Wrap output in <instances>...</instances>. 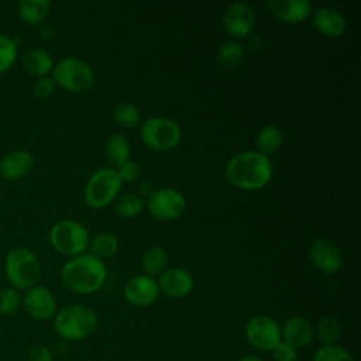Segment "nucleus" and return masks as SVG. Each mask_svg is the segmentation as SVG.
Returning <instances> with one entry per match:
<instances>
[{"mask_svg":"<svg viewBox=\"0 0 361 361\" xmlns=\"http://www.w3.org/2000/svg\"><path fill=\"white\" fill-rule=\"evenodd\" d=\"M4 272L11 288L28 290L37 285L41 276V264L32 251L18 247L7 252L4 258Z\"/></svg>","mask_w":361,"mask_h":361,"instance_id":"obj_3","label":"nucleus"},{"mask_svg":"<svg viewBox=\"0 0 361 361\" xmlns=\"http://www.w3.org/2000/svg\"><path fill=\"white\" fill-rule=\"evenodd\" d=\"M34 166V158L28 151L17 149L0 159V176L6 180H18L27 176Z\"/></svg>","mask_w":361,"mask_h":361,"instance_id":"obj_16","label":"nucleus"},{"mask_svg":"<svg viewBox=\"0 0 361 361\" xmlns=\"http://www.w3.org/2000/svg\"><path fill=\"white\" fill-rule=\"evenodd\" d=\"M281 327L268 316H254L245 326V338L261 351H271L281 341Z\"/></svg>","mask_w":361,"mask_h":361,"instance_id":"obj_10","label":"nucleus"},{"mask_svg":"<svg viewBox=\"0 0 361 361\" xmlns=\"http://www.w3.org/2000/svg\"><path fill=\"white\" fill-rule=\"evenodd\" d=\"M223 24L231 37L244 38L250 35L255 27V11L245 1L231 3L224 11Z\"/></svg>","mask_w":361,"mask_h":361,"instance_id":"obj_11","label":"nucleus"},{"mask_svg":"<svg viewBox=\"0 0 361 361\" xmlns=\"http://www.w3.org/2000/svg\"><path fill=\"white\" fill-rule=\"evenodd\" d=\"M113 118L118 126L124 128H133L140 124V110L130 102H121L114 106Z\"/></svg>","mask_w":361,"mask_h":361,"instance_id":"obj_28","label":"nucleus"},{"mask_svg":"<svg viewBox=\"0 0 361 361\" xmlns=\"http://www.w3.org/2000/svg\"><path fill=\"white\" fill-rule=\"evenodd\" d=\"M224 173L233 186L243 190H257L271 180L272 165L268 157L257 151H243L230 158Z\"/></svg>","mask_w":361,"mask_h":361,"instance_id":"obj_1","label":"nucleus"},{"mask_svg":"<svg viewBox=\"0 0 361 361\" xmlns=\"http://www.w3.org/2000/svg\"><path fill=\"white\" fill-rule=\"evenodd\" d=\"M121 180L111 168H102L97 169L90 175L85 186V202L87 206L93 209H102L118 196L121 189Z\"/></svg>","mask_w":361,"mask_h":361,"instance_id":"obj_7","label":"nucleus"},{"mask_svg":"<svg viewBox=\"0 0 361 361\" xmlns=\"http://www.w3.org/2000/svg\"><path fill=\"white\" fill-rule=\"evenodd\" d=\"M313 361H354V358L344 348H341L336 344H331V345L320 347L316 351Z\"/></svg>","mask_w":361,"mask_h":361,"instance_id":"obj_32","label":"nucleus"},{"mask_svg":"<svg viewBox=\"0 0 361 361\" xmlns=\"http://www.w3.org/2000/svg\"><path fill=\"white\" fill-rule=\"evenodd\" d=\"M140 135L148 148L162 152L173 149L179 144L182 131L171 118L149 117L141 124Z\"/></svg>","mask_w":361,"mask_h":361,"instance_id":"obj_8","label":"nucleus"},{"mask_svg":"<svg viewBox=\"0 0 361 361\" xmlns=\"http://www.w3.org/2000/svg\"><path fill=\"white\" fill-rule=\"evenodd\" d=\"M55 89H56V85L54 82L52 78L49 76H44V78H39L35 80L34 83V94L39 99H48L51 97L54 93H55Z\"/></svg>","mask_w":361,"mask_h":361,"instance_id":"obj_34","label":"nucleus"},{"mask_svg":"<svg viewBox=\"0 0 361 361\" xmlns=\"http://www.w3.org/2000/svg\"><path fill=\"white\" fill-rule=\"evenodd\" d=\"M90 254L99 259L111 258L118 250L117 238L110 233H99L89 240Z\"/></svg>","mask_w":361,"mask_h":361,"instance_id":"obj_26","label":"nucleus"},{"mask_svg":"<svg viewBox=\"0 0 361 361\" xmlns=\"http://www.w3.org/2000/svg\"><path fill=\"white\" fill-rule=\"evenodd\" d=\"M158 283L154 278L147 275H135L127 281L124 286V298L128 303L144 307L154 303L158 298Z\"/></svg>","mask_w":361,"mask_h":361,"instance_id":"obj_14","label":"nucleus"},{"mask_svg":"<svg viewBox=\"0 0 361 361\" xmlns=\"http://www.w3.org/2000/svg\"><path fill=\"white\" fill-rule=\"evenodd\" d=\"M244 58V48L237 41L223 42L217 51V62L224 69H233L241 63Z\"/></svg>","mask_w":361,"mask_h":361,"instance_id":"obj_27","label":"nucleus"},{"mask_svg":"<svg viewBox=\"0 0 361 361\" xmlns=\"http://www.w3.org/2000/svg\"><path fill=\"white\" fill-rule=\"evenodd\" d=\"M107 276L106 265L92 254H82L66 261L61 269L62 283L72 292L89 295L99 290Z\"/></svg>","mask_w":361,"mask_h":361,"instance_id":"obj_2","label":"nucleus"},{"mask_svg":"<svg viewBox=\"0 0 361 361\" xmlns=\"http://www.w3.org/2000/svg\"><path fill=\"white\" fill-rule=\"evenodd\" d=\"M317 336L320 338V341L324 344V345H331L334 344L338 337H340V324H338V320L333 316H324L319 320L317 323Z\"/></svg>","mask_w":361,"mask_h":361,"instance_id":"obj_29","label":"nucleus"},{"mask_svg":"<svg viewBox=\"0 0 361 361\" xmlns=\"http://www.w3.org/2000/svg\"><path fill=\"white\" fill-rule=\"evenodd\" d=\"M96 327V313L80 305H71L61 309L54 319L55 331L66 340H83L93 334Z\"/></svg>","mask_w":361,"mask_h":361,"instance_id":"obj_4","label":"nucleus"},{"mask_svg":"<svg viewBox=\"0 0 361 361\" xmlns=\"http://www.w3.org/2000/svg\"><path fill=\"white\" fill-rule=\"evenodd\" d=\"M106 158L114 168H120L123 164L130 161L131 148L127 137L121 133L111 134L104 145Z\"/></svg>","mask_w":361,"mask_h":361,"instance_id":"obj_21","label":"nucleus"},{"mask_svg":"<svg viewBox=\"0 0 361 361\" xmlns=\"http://www.w3.org/2000/svg\"><path fill=\"white\" fill-rule=\"evenodd\" d=\"M21 63L27 73L38 79L48 76V73L52 72L54 68V61L51 55L41 48H31L25 51L21 58Z\"/></svg>","mask_w":361,"mask_h":361,"instance_id":"obj_20","label":"nucleus"},{"mask_svg":"<svg viewBox=\"0 0 361 361\" xmlns=\"http://www.w3.org/2000/svg\"><path fill=\"white\" fill-rule=\"evenodd\" d=\"M21 305L25 312L37 320L51 319L56 310V302L52 292L41 285L30 288L24 295Z\"/></svg>","mask_w":361,"mask_h":361,"instance_id":"obj_12","label":"nucleus"},{"mask_svg":"<svg viewBox=\"0 0 361 361\" xmlns=\"http://www.w3.org/2000/svg\"><path fill=\"white\" fill-rule=\"evenodd\" d=\"M52 79L56 86L72 92L85 93L94 83V73L90 65L76 56H66L52 68Z\"/></svg>","mask_w":361,"mask_h":361,"instance_id":"obj_5","label":"nucleus"},{"mask_svg":"<svg viewBox=\"0 0 361 361\" xmlns=\"http://www.w3.org/2000/svg\"><path fill=\"white\" fill-rule=\"evenodd\" d=\"M162 293L169 298H183L193 289V276L183 268H166L157 282Z\"/></svg>","mask_w":361,"mask_h":361,"instance_id":"obj_15","label":"nucleus"},{"mask_svg":"<svg viewBox=\"0 0 361 361\" xmlns=\"http://www.w3.org/2000/svg\"><path fill=\"white\" fill-rule=\"evenodd\" d=\"M312 25L320 34L331 38L341 37L347 28V23L343 14L330 7L317 8L312 17Z\"/></svg>","mask_w":361,"mask_h":361,"instance_id":"obj_18","label":"nucleus"},{"mask_svg":"<svg viewBox=\"0 0 361 361\" xmlns=\"http://www.w3.org/2000/svg\"><path fill=\"white\" fill-rule=\"evenodd\" d=\"M49 7L51 3L48 0H21L18 3V16L24 23L37 25L44 21Z\"/></svg>","mask_w":361,"mask_h":361,"instance_id":"obj_24","label":"nucleus"},{"mask_svg":"<svg viewBox=\"0 0 361 361\" xmlns=\"http://www.w3.org/2000/svg\"><path fill=\"white\" fill-rule=\"evenodd\" d=\"M281 336H283V341L293 348H300L312 341L313 327L306 319L300 316H293L285 322Z\"/></svg>","mask_w":361,"mask_h":361,"instance_id":"obj_19","label":"nucleus"},{"mask_svg":"<svg viewBox=\"0 0 361 361\" xmlns=\"http://www.w3.org/2000/svg\"><path fill=\"white\" fill-rule=\"evenodd\" d=\"M283 142V133L279 127L268 124L262 127L255 138L257 152L268 157L279 149V147Z\"/></svg>","mask_w":361,"mask_h":361,"instance_id":"obj_22","label":"nucleus"},{"mask_svg":"<svg viewBox=\"0 0 361 361\" xmlns=\"http://www.w3.org/2000/svg\"><path fill=\"white\" fill-rule=\"evenodd\" d=\"M309 255L313 265L324 274H334L341 267V254L337 245L327 238H314L310 244Z\"/></svg>","mask_w":361,"mask_h":361,"instance_id":"obj_13","label":"nucleus"},{"mask_svg":"<svg viewBox=\"0 0 361 361\" xmlns=\"http://www.w3.org/2000/svg\"><path fill=\"white\" fill-rule=\"evenodd\" d=\"M141 267L145 272L144 275L159 276L168 267V252L159 245L149 247L141 258Z\"/></svg>","mask_w":361,"mask_h":361,"instance_id":"obj_23","label":"nucleus"},{"mask_svg":"<svg viewBox=\"0 0 361 361\" xmlns=\"http://www.w3.org/2000/svg\"><path fill=\"white\" fill-rule=\"evenodd\" d=\"M238 361H262V360L259 357H255V355H244Z\"/></svg>","mask_w":361,"mask_h":361,"instance_id":"obj_38","label":"nucleus"},{"mask_svg":"<svg viewBox=\"0 0 361 361\" xmlns=\"http://www.w3.org/2000/svg\"><path fill=\"white\" fill-rule=\"evenodd\" d=\"M17 54V42L7 35H0V73L7 72L14 65Z\"/></svg>","mask_w":361,"mask_h":361,"instance_id":"obj_30","label":"nucleus"},{"mask_svg":"<svg viewBox=\"0 0 361 361\" xmlns=\"http://www.w3.org/2000/svg\"><path fill=\"white\" fill-rule=\"evenodd\" d=\"M267 7L279 20L295 24L312 13V3L309 0H268Z\"/></svg>","mask_w":361,"mask_h":361,"instance_id":"obj_17","label":"nucleus"},{"mask_svg":"<svg viewBox=\"0 0 361 361\" xmlns=\"http://www.w3.org/2000/svg\"><path fill=\"white\" fill-rule=\"evenodd\" d=\"M49 241L54 250L65 257H78L89 245V233L83 224L75 220H59L49 230Z\"/></svg>","mask_w":361,"mask_h":361,"instance_id":"obj_6","label":"nucleus"},{"mask_svg":"<svg viewBox=\"0 0 361 361\" xmlns=\"http://www.w3.org/2000/svg\"><path fill=\"white\" fill-rule=\"evenodd\" d=\"M147 207L154 219L169 221L180 217L186 207V200L178 189L161 188L149 195Z\"/></svg>","mask_w":361,"mask_h":361,"instance_id":"obj_9","label":"nucleus"},{"mask_svg":"<svg viewBox=\"0 0 361 361\" xmlns=\"http://www.w3.org/2000/svg\"><path fill=\"white\" fill-rule=\"evenodd\" d=\"M30 361H52V354L44 344H35L30 350Z\"/></svg>","mask_w":361,"mask_h":361,"instance_id":"obj_36","label":"nucleus"},{"mask_svg":"<svg viewBox=\"0 0 361 361\" xmlns=\"http://www.w3.org/2000/svg\"><path fill=\"white\" fill-rule=\"evenodd\" d=\"M138 192H140V195H138V196H145V195H148V196H149L154 190H152L151 183L142 182V183H140V185H138Z\"/></svg>","mask_w":361,"mask_h":361,"instance_id":"obj_37","label":"nucleus"},{"mask_svg":"<svg viewBox=\"0 0 361 361\" xmlns=\"http://www.w3.org/2000/svg\"><path fill=\"white\" fill-rule=\"evenodd\" d=\"M274 358L275 361H295L296 360V348L289 345L285 341H279L274 347Z\"/></svg>","mask_w":361,"mask_h":361,"instance_id":"obj_35","label":"nucleus"},{"mask_svg":"<svg viewBox=\"0 0 361 361\" xmlns=\"http://www.w3.org/2000/svg\"><path fill=\"white\" fill-rule=\"evenodd\" d=\"M23 298L20 295V290L14 288H3L0 290V314L3 316H11L14 314L20 306H21Z\"/></svg>","mask_w":361,"mask_h":361,"instance_id":"obj_31","label":"nucleus"},{"mask_svg":"<svg viewBox=\"0 0 361 361\" xmlns=\"http://www.w3.org/2000/svg\"><path fill=\"white\" fill-rule=\"evenodd\" d=\"M121 183H133L140 176V165L134 161H127L120 168L116 169Z\"/></svg>","mask_w":361,"mask_h":361,"instance_id":"obj_33","label":"nucleus"},{"mask_svg":"<svg viewBox=\"0 0 361 361\" xmlns=\"http://www.w3.org/2000/svg\"><path fill=\"white\" fill-rule=\"evenodd\" d=\"M142 209H144L142 197L133 192L120 195L113 202V210L121 219L135 217L142 212Z\"/></svg>","mask_w":361,"mask_h":361,"instance_id":"obj_25","label":"nucleus"}]
</instances>
